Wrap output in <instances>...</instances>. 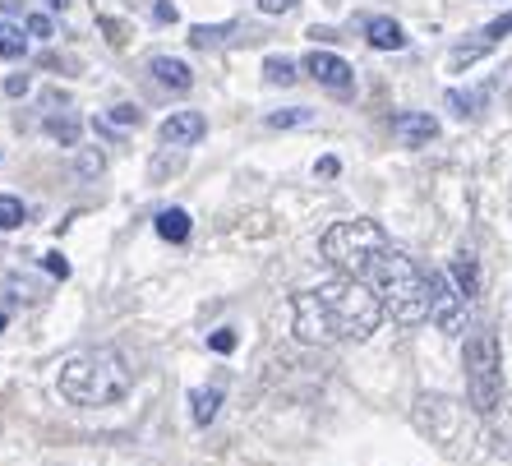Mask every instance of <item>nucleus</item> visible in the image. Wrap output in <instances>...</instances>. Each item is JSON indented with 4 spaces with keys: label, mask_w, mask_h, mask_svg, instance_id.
Listing matches in <instances>:
<instances>
[{
    "label": "nucleus",
    "mask_w": 512,
    "mask_h": 466,
    "mask_svg": "<svg viewBox=\"0 0 512 466\" xmlns=\"http://www.w3.org/2000/svg\"><path fill=\"white\" fill-rule=\"evenodd\" d=\"M47 134L56 139V144L74 148V144H79V120H70V116H51V120H47Z\"/></svg>",
    "instance_id": "nucleus-20"
},
{
    "label": "nucleus",
    "mask_w": 512,
    "mask_h": 466,
    "mask_svg": "<svg viewBox=\"0 0 512 466\" xmlns=\"http://www.w3.org/2000/svg\"><path fill=\"white\" fill-rule=\"evenodd\" d=\"M157 236L171 240V245H185L190 240V213L185 208H162L157 213Z\"/></svg>",
    "instance_id": "nucleus-14"
},
{
    "label": "nucleus",
    "mask_w": 512,
    "mask_h": 466,
    "mask_svg": "<svg viewBox=\"0 0 512 466\" xmlns=\"http://www.w3.org/2000/svg\"><path fill=\"white\" fill-rule=\"evenodd\" d=\"M259 10L263 14H291L296 10V0H259Z\"/></svg>",
    "instance_id": "nucleus-29"
},
{
    "label": "nucleus",
    "mask_w": 512,
    "mask_h": 466,
    "mask_svg": "<svg viewBox=\"0 0 512 466\" xmlns=\"http://www.w3.org/2000/svg\"><path fill=\"white\" fill-rule=\"evenodd\" d=\"M263 79H268V84H296V65H291V60L286 56H268L263 60Z\"/></svg>",
    "instance_id": "nucleus-18"
},
{
    "label": "nucleus",
    "mask_w": 512,
    "mask_h": 466,
    "mask_svg": "<svg viewBox=\"0 0 512 466\" xmlns=\"http://www.w3.org/2000/svg\"><path fill=\"white\" fill-rule=\"evenodd\" d=\"M208 347H213L217 356H231V351H236V333H231V328H217V333L208 337Z\"/></svg>",
    "instance_id": "nucleus-24"
},
{
    "label": "nucleus",
    "mask_w": 512,
    "mask_h": 466,
    "mask_svg": "<svg viewBox=\"0 0 512 466\" xmlns=\"http://www.w3.org/2000/svg\"><path fill=\"white\" fill-rule=\"evenodd\" d=\"M462 370H466V397L476 416H494L503 407V356L494 328H476L462 347Z\"/></svg>",
    "instance_id": "nucleus-5"
},
{
    "label": "nucleus",
    "mask_w": 512,
    "mask_h": 466,
    "mask_svg": "<svg viewBox=\"0 0 512 466\" xmlns=\"http://www.w3.org/2000/svg\"><path fill=\"white\" fill-rule=\"evenodd\" d=\"M383 300L370 282L337 273L314 291H300L291 300V328L310 347H333V342H365L383 323Z\"/></svg>",
    "instance_id": "nucleus-1"
},
{
    "label": "nucleus",
    "mask_w": 512,
    "mask_h": 466,
    "mask_svg": "<svg viewBox=\"0 0 512 466\" xmlns=\"http://www.w3.org/2000/svg\"><path fill=\"white\" fill-rule=\"evenodd\" d=\"M97 28H102V33H107V42L111 47H125V42H130V28L120 24V19H111V14H97Z\"/></svg>",
    "instance_id": "nucleus-22"
},
{
    "label": "nucleus",
    "mask_w": 512,
    "mask_h": 466,
    "mask_svg": "<svg viewBox=\"0 0 512 466\" xmlns=\"http://www.w3.org/2000/svg\"><path fill=\"white\" fill-rule=\"evenodd\" d=\"M47 5H51V10H65V5H70V0H47Z\"/></svg>",
    "instance_id": "nucleus-33"
},
{
    "label": "nucleus",
    "mask_w": 512,
    "mask_h": 466,
    "mask_svg": "<svg viewBox=\"0 0 512 466\" xmlns=\"http://www.w3.org/2000/svg\"><path fill=\"white\" fill-rule=\"evenodd\" d=\"M217 407H222V388H194L190 393V416L194 425H213Z\"/></svg>",
    "instance_id": "nucleus-15"
},
{
    "label": "nucleus",
    "mask_w": 512,
    "mask_h": 466,
    "mask_svg": "<svg viewBox=\"0 0 512 466\" xmlns=\"http://www.w3.org/2000/svg\"><path fill=\"white\" fill-rule=\"evenodd\" d=\"M448 277L457 282V291H462L466 300L480 296V268H476V259H471V254H457V259L448 263Z\"/></svg>",
    "instance_id": "nucleus-13"
},
{
    "label": "nucleus",
    "mask_w": 512,
    "mask_h": 466,
    "mask_svg": "<svg viewBox=\"0 0 512 466\" xmlns=\"http://www.w3.org/2000/svg\"><path fill=\"white\" fill-rule=\"evenodd\" d=\"M24 227V199L19 194H0V231Z\"/></svg>",
    "instance_id": "nucleus-19"
},
{
    "label": "nucleus",
    "mask_w": 512,
    "mask_h": 466,
    "mask_svg": "<svg viewBox=\"0 0 512 466\" xmlns=\"http://www.w3.org/2000/svg\"><path fill=\"white\" fill-rule=\"evenodd\" d=\"M393 134L402 139L406 148H425V144H434V139H439V120L425 116V111H406V116L393 120Z\"/></svg>",
    "instance_id": "nucleus-10"
},
{
    "label": "nucleus",
    "mask_w": 512,
    "mask_h": 466,
    "mask_svg": "<svg viewBox=\"0 0 512 466\" xmlns=\"http://www.w3.org/2000/svg\"><path fill=\"white\" fill-rule=\"evenodd\" d=\"M42 263H47V273H51V277H70V263H65V254L51 250V254H42Z\"/></svg>",
    "instance_id": "nucleus-25"
},
{
    "label": "nucleus",
    "mask_w": 512,
    "mask_h": 466,
    "mask_svg": "<svg viewBox=\"0 0 512 466\" xmlns=\"http://www.w3.org/2000/svg\"><path fill=\"white\" fill-rule=\"evenodd\" d=\"M148 70H153V79L162 88H171V93H190V88H194L190 65H185V60H176V56H153V60H148Z\"/></svg>",
    "instance_id": "nucleus-11"
},
{
    "label": "nucleus",
    "mask_w": 512,
    "mask_h": 466,
    "mask_svg": "<svg viewBox=\"0 0 512 466\" xmlns=\"http://www.w3.org/2000/svg\"><path fill=\"white\" fill-rule=\"evenodd\" d=\"M28 33H33V37H51V19H47V14H28Z\"/></svg>",
    "instance_id": "nucleus-27"
},
{
    "label": "nucleus",
    "mask_w": 512,
    "mask_h": 466,
    "mask_svg": "<svg viewBox=\"0 0 512 466\" xmlns=\"http://www.w3.org/2000/svg\"><path fill=\"white\" fill-rule=\"evenodd\" d=\"M429 291H434V305H429V319L439 323L443 333H462L466 323V305L471 300L457 291V282L448 273H429Z\"/></svg>",
    "instance_id": "nucleus-6"
},
{
    "label": "nucleus",
    "mask_w": 512,
    "mask_h": 466,
    "mask_svg": "<svg viewBox=\"0 0 512 466\" xmlns=\"http://www.w3.org/2000/svg\"><path fill=\"white\" fill-rule=\"evenodd\" d=\"M203 134H208L203 111H171V116L157 125V139L167 148H190V144H199Z\"/></svg>",
    "instance_id": "nucleus-8"
},
{
    "label": "nucleus",
    "mask_w": 512,
    "mask_h": 466,
    "mask_svg": "<svg viewBox=\"0 0 512 466\" xmlns=\"http://www.w3.org/2000/svg\"><path fill=\"white\" fill-rule=\"evenodd\" d=\"M388 250H393V240H388V231H383L379 222H370V217L333 222L319 240L323 263L337 268V273H346V277H360V282L374 273V263H379Z\"/></svg>",
    "instance_id": "nucleus-4"
},
{
    "label": "nucleus",
    "mask_w": 512,
    "mask_h": 466,
    "mask_svg": "<svg viewBox=\"0 0 512 466\" xmlns=\"http://www.w3.org/2000/svg\"><path fill=\"white\" fill-rule=\"evenodd\" d=\"M111 120H116V125H139V120H143V111L125 102V107H116V111H111Z\"/></svg>",
    "instance_id": "nucleus-26"
},
{
    "label": "nucleus",
    "mask_w": 512,
    "mask_h": 466,
    "mask_svg": "<svg viewBox=\"0 0 512 466\" xmlns=\"http://www.w3.org/2000/svg\"><path fill=\"white\" fill-rule=\"evenodd\" d=\"M153 19H157V24H176V5H171V0H157Z\"/></svg>",
    "instance_id": "nucleus-28"
},
{
    "label": "nucleus",
    "mask_w": 512,
    "mask_h": 466,
    "mask_svg": "<svg viewBox=\"0 0 512 466\" xmlns=\"http://www.w3.org/2000/svg\"><path fill=\"white\" fill-rule=\"evenodd\" d=\"M134 388V370L130 360L111 347L97 351H79L60 365V397L74 407H116L125 402Z\"/></svg>",
    "instance_id": "nucleus-2"
},
{
    "label": "nucleus",
    "mask_w": 512,
    "mask_h": 466,
    "mask_svg": "<svg viewBox=\"0 0 512 466\" xmlns=\"http://www.w3.org/2000/svg\"><path fill=\"white\" fill-rule=\"evenodd\" d=\"M314 171H319V176H337V157H323Z\"/></svg>",
    "instance_id": "nucleus-32"
},
{
    "label": "nucleus",
    "mask_w": 512,
    "mask_h": 466,
    "mask_svg": "<svg viewBox=\"0 0 512 466\" xmlns=\"http://www.w3.org/2000/svg\"><path fill=\"white\" fill-rule=\"evenodd\" d=\"M28 51V37L24 28H14V24H0V56L5 60H19Z\"/></svg>",
    "instance_id": "nucleus-17"
},
{
    "label": "nucleus",
    "mask_w": 512,
    "mask_h": 466,
    "mask_svg": "<svg viewBox=\"0 0 512 466\" xmlns=\"http://www.w3.org/2000/svg\"><path fill=\"white\" fill-rule=\"evenodd\" d=\"M305 74L337 97H351V88H356V70H351L342 56H333V51H310V56H305Z\"/></svg>",
    "instance_id": "nucleus-7"
},
{
    "label": "nucleus",
    "mask_w": 512,
    "mask_h": 466,
    "mask_svg": "<svg viewBox=\"0 0 512 466\" xmlns=\"http://www.w3.org/2000/svg\"><path fill=\"white\" fill-rule=\"evenodd\" d=\"M5 93H10V97H24L28 93V74H10V79H5Z\"/></svg>",
    "instance_id": "nucleus-30"
},
{
    "label": "nucleus",
    "mask_w": 512,
    "mask_h": 466,
    "mask_svg": "<svg viewBox=\"0 0 512 466\" xmlns=\"http://www.w3.org/2000/svg\"><path fill=\"white\" fill-rule=\"evenodd\" d=\"M365 282L379 291L383 310H388V319H393V323H402V328H416V323L429 319V305H434L429 273H420V268L406 259L402 250H388V254H383Z\"/></svg>",
    "instance_id": "nucleus-3"
},
{
    "label": "nucleus",
    "mask_w": 512,
    "mask_h": 466,
    "mask_svg": "<svg viewBox=\"0 0 512 466\" xmlns=\"http://www.w3.org/2000/svg\"><path fill=\"white\" fill-rule=\"evenodd\" d=\"M79 171H84V176H97V171H102V153H84L79 157Z\"/></svg>",
    "instance_id": "nucleus-31"
},
{
    "label": "nucleus",
    "mask_w": 512,
    "mask_h": 466,
    "mask_svg": "<svg viewBox=\"0 0 512 466\" xmlns=\"http://www.w3.org/2000/svg\"><path fill=\"white\" fill-rule=\"evenodd\" d=\"M310 111L305 107H286V111H273V116H268V125H273V130H296V125H310Z\"/></svg>",
    "instance_id": "nucleus-21"
},
{
    "label": "nucleus",
    "mask_w": 512,
    "mask_h": 466,
    "mask_svg": "<svg viewBox=\"0 0 512 466\" xmlns=\"http://www.w3.org/2000/svg\"><path fill=\"white\" fill-rule=\"evenodd\" d=\"M365 42H370V47H379V51H402L406 47V33H402V24H397V19H370V24H365Z\"/></svg>",
    "instance_id": "nucleus-12"
},
{
    "label": "nucleus",
    "mask_w": 512,
    "mask_h": 466,
    "mask_svg": "<svg viewBox=\"0 0 512 466\" xmlns=\"http://www.w3.org/2000/svg\"><path fill=\"white\" fill-rule=\"evenodd\" d=\"M480 102H485V93H448V107H453L457 116H476Z\"/></svg>",
    "instance_id": "nucleus-23"
},
{
    "label": "nucleus",
    "mask_w": 512,
    "mask_h": 466,
    "mask_svg": "<svg viewBox=\"0 0 512 466\" xmlns=\"http://www.w3.org/2000/svg\"><path fill=\"white\" fill-rule=\"evenodd\" d=\"M231 33H236V24H194L190 28V47H199V51L222 47Z\"/></svg>",
    "instance_id": "nucleus-16"
},
{
    "label": "nucleus",
    "mask_w": 512,
    "mask_h": 466,
    "mask_svg": "<svg viewBox=\"0 0 512 466\" xmlns=\"http://www.w3.org/2000/svg\"><path fill=\"white\" fill-rule=\"evenodd\" d=\"M508 33H512V10H508V14H499V19H494L489 28H480L471 47H457V51H453V70H466V65H471V60H480L489 47H499V42H503Z\"/></svg>",
    "instance_id": "nucleus-9"
}]
</instances>
